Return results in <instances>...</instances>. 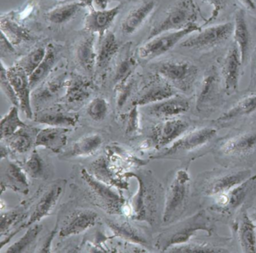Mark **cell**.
I'll list each match as a JSON object with an SVG mask.
<instances>
[{
  "instance_id": "cell-44",
  "label": "cell",
  "mask_w": 256,
  "mask_h": 253,
  "mask_svg": "<svg viewBox=\"0 0 256 253\" xmlns=\"http://www.w3.org/2000/svg\"><path fill=\"white\" fill-rule=\"evenodd\" d=\"M47 53V46H40L18 60L16 64L23 68L30 76L40 66Z\"/></svg>"
},
{
  "instance_id": "cell-42",
  "label": "cell",
  "mask_w": 256,
  "mask_h": 253,
  "mask_svg": "<svg viewBox=\"0 0 256 253\" xmlns=\"http://www.w3.org/2000/svg\"><path fill=\"white\" fill-rule=\"evenodd\" d=\"M26 126H28V125L22 120L19 116L18 107L16 106H12L8 113L4 115L1 120V124H0L1 140L8 138L14 134L18 130Z\"/></svg>"
},
{
  "instance_id": "cell-13",
  "label": "cell",
  "mask_w": 256,
  "mask_h": 253,
  "mask_svg": "<svg viewBox=\"0 0 256 253\" xmlns=\"http://www.w3.org/2000/svg\"><path fill=\"white\" fill-rule=\"evenodd\" d=\"M200 30L202 28L194 24L180 30L160 34L148 41L144 42L138 49V56L145 62L156 59L170 52L187 36Z\"/></svg>"
},
{
  "instance_id": "cell-32",
  "label": "cell",
  "mask_w": 256,
  "mask_h": 253,
  "mask_svg": "<svg viewBox=\"0 0 256 253\" xmlns=\"http://www.w3.org/2000/svg\"><path fill=\"white\" fill-rule=\"evenodd\" d=\"M88 0L67 1L54 7L46 14V20L53 26H64L72 22L88 6Z\"/></svg>"
},
{
  "instance_id": "cell-30",
  "label": "cell",
  "mask_w": 256,
  "mask_h": 253,
  "mask_svg": "<svg viewBox=\"0 0 256 253\" xmlns=\"http://www.w3.org/2000/svg\"><path fill=\"white\" fill-rule=\"evenodd\" d=\"M98 214L92 210H80L72 214L61 226L59 232L61 238H68L80 234L95 226Z\"/></svg>"
},
{
  "instance_id": "cell-23",
  "label": "cell",
  "mask_w": 256,
  "mask_h": 253,
  "mask_svg": "<svg viewBox=\"0 0 256 253\" xmlns=\"http://www.w3.org/2000/svg\"><path fill=\"white\" fill-rule=\"evenodd\" d=\"M92 0H88V7L90 12L84 19V28L86 32L98 34V38H102L108 32L110 26L114 23L122 12L124 2H121L110 10H95Z\"/></svg>"
},
{
  "instance_id": "cell-11",
  "label": "cell",
  "mask_w": 256,
  "mask_h": 253,
  "mask_svg": "<svg viewBox=\"0 0 256 253\" xmlns=\"http://www.w3.org/2000/svg\"><path fill=\"white\" fill-rule=\"evenodd\" d=\"M80 175L88 192L90 193L96 204L102 209L110 215L126 214V202L119 192V190L98 180L88 169L82 168Z\"/></svg>"
},
{
  "instance_id": "cell-33",
  "label": "cell",
  "mask_w": 256,
  "mask_h": 253,
  "mask_svg": "<svg viewBox=\"0 0 256 253\" xmlns=\"http://www.w3.org/2000/svg\"><path fill=\"white\" fill-rule=\"evenodd\" d=\"M70 130L66 127L48 126L40 130L35 148H43L55 154H62L68 140Z\"/></svg>"
},
{
  "instance_id": "cell-48",
  "label": "cell",
  "mask_w": 256,
  "mask_h": 253,
  "mask_svg": "<svg viewBox=\"0 0 256 253\" xmlns=\"http://www.w3.org/2000/svg\"><path fill=\"white\" fill-rule=\"evenodd\" d=\"M108 103L103 97H96L90 102L86 113L96 122L104 120L108 113Z\"/></svg>"
},
{
  "instance_id": "cell-51",
  "label": "cell",
  "mask_w": 256,
  "mask_h": 253,
  "mask_svg": "<svg viewBox=\"0 0 256 253\" xmlns=\"http://www.w3.org/2000/svg\"><path fill=\"white\" fill-rule=\"evenodd\" d=\"M137 106H132L131 109L126 116V133L128 136H136L140 131V114Z\"/></svg>"
},
{
  "instance_id": "cell-26",
  "label": "cell",
  "mask_w": 256,
  "mask_h": 253,
  "mask_svg": "<svg viewBox=\"0 0 256 253\" xmlns=\"http://www.w3.org/2000/svg\"><path fill=\"white\" fill-rule=\"evenodd\" d=\"M241 62L239 49L234 43L226 54L222 66V79L226 94L228 96L238 92Z\"/></svg>"
},
{
  "instance_id": "cell-12",
  "label": "cell",
  "mask_w": 256,
  "mask_h": 253,
  "mask_svg": "<svg viewBox=\"0 0 256 253\" xmlns=\"http://www.w3.org/2000/svg\"><path fill=\"white\" fill-rule=\"evenodd\" d=\"M132 4L124 12L118 24V32L122 36L132 37L150 23L160 0H132Z\"/></svg>"
},
{
  "instance_id": "cell-28",
  "label": "cell",
  "mask_w": 256,
  "mask_h": 253,
  "mask_svg": "<svg viewBox=\"0 0 256 253\" xmlns=\"http://www.w3.org/2000/svg\"><path fill=\"white\" fill-rule=\"evenodd\" d=\"M74 56L78 66L89 76L95 74L97 48L96 34L88 32L79 38L74 49Z\"/></svg>"
},
{
  "instance_id": "cell-1",
  "label": "cell",
  "mask_w": 256,
  "mask_h": 253,
  "mask_svg": "<svg viewBox=\"0 0 256 253\" xmlns=\"http://www.w3.org/2000/svg\"><path fill=\"white\" fill-rule=\"evenodd\" d=\"M190 166L181 163L168 174L164 188L163 226H170L202 209L196 197Z\"/></svg>"
},
{
  "instance_id": "cell-47",
  "label": "cell",
  "mask_w": 256,
  "mask_h": 253,
  "mask_svg": "<svg viewBox=\"0 0 256 253\" xmlns=\"http://www.w3.org/2000/svg\"><path fill=\"white\" fill-rule=\"evenodd\" d=\"M136 77L134 74L128 78L114 86L116 104L118 108H121L131 97L136 85Z\"/></svg>"
},
{
  "instance_id": "cell-24",
  "label": "cell",
  "mask_w": 256,
  "mask_h": 253,
  "mask_svg": "<svg viewBox=\"0 0 256 253\" xmlns=\"http://www.w3.org/2000/svg\"><path fill=\"white\" fill-rule=\"evenodd\" d=\"M7 76L12 84L20 103V108L26 118L34 119V112L31 103V89L30 76L17 64L7 68Z\"/></svg>"
},
{
  "instance_id": "cell-55",
  "label": "cell",
  "mask_w": 256,
  "mask_h": 253,
  "mask_svg": "<svg viewBox=\"0 0 256 253\" xmlns=\"http://www.w3.org/2000/svg\"><path fill=\"white\" fill-rule=\"evenodd\" d=\"M238 1L246 10H250V11L256 10V5H254L253 0H238Z\"/></svg>"
},
{
  "instance_id": "cell-40",
  "label": "cell",
  "mask_w": 256,
  "mask_h": 253,
  "mask_svg": "<svg viewBox=\"0 0 256 253\" xmlns=\"http://www.w3.org/2000/svg\"><path fill=\"white\" fill-rule=\"evenodd\" d=\"M0 28L1 32L6 36L14 46L36 40L32 32L10 16H2Z\"/></svg>"
},
{
  "instance_id": "cell-25",
  "label": "cell",
  "mask_w": 256,
  "mask_h": 253,
  "mask_svg": "<svg viewBox=\"0 0 256 253\" xmlns=\"http://www.w3.org/2000/svg\"><path fill=\"white\" fill-rule=\"evenodd\" d=\"M95 86L91 79L80 74H73L68 79L65 94L60 101L71 108L79 107L92 96Z\"/></svg>"
},
{
  "instance_id": "cell-8",
  "label": "cell",
  "mask_w": 256,
  "mask_h": 253,
  "mask_svg": "<svg viewBox=\"0 0 256 253\" xmlns=\"http://www.w3.org/2000/svg\"><path fill=\"white\" fill-rule=\"evenodd\" d=\"M252 176L250 169L222 166L200 172L194 178V187L202 209L206 200L230 191Z\"/></svg>"
},
{
  "instance_id": "cell-56",
  "label": "cell",
  "mask_w": 256,
  "mask_h": 253,
  "mask_svg": "<svg viewBox=\"0 0 256 253\" xmlns=\"http://www.w3.org/2000/svg\"><path fill=\"white\" fill-rule=\"evenodd\" d=\"M92 2L98 7V10H106L109 0H92Z\"/></svg>"
},
{
  "instance_id": "cell-60",
  "label": "cell",
  "mask_w": 256,
  "mask_h": 253,
  "mask_svg": "<svg viewBox=\"0 0 256 253\" xmlns=\"http://www.w3.org/2000/svg\"><path fill=\"white\" fill-rule=\"evenodd\" d=\"M120 1H121V2H125V1H130V0H120ZM132 1V0H131Z\"/></svg>"
},
{
  "instance_id": "cell-50",
  "label": "cell",
  "mask_w": 256,
  "mask_h": 253,
  "mask_svg": "<svg viewBox=\"0 0 256 253\" xmlns=\"http://www.w3.org/2000/svg\"><path fill=\"white\" fill-rule=\"evenodd\" d=\"M24 215L20 210H8L1 214V235L4 236L14 224L23 220Z\"/></svg>"
},
{
  "instance_id": "cell-57",
  "label": "cell",
  "mask_w": 256,
  "mask_h": 253,
  "mask_svg": "<svg viewBox=\"0 0 256 253\" xmlns=\"http://www.w3.org/2000/svg\"><path fill=\"white\" fill-rule=\"evenodd\" d=\"M250 90L256 91V68H254V72L252 73L251 84H250Z\"/></svg>"
},
{
  "instance_id": "cell-2",
  "label": "cell",
  "mask_w": 256,
  "mask_h": 253,
  "mask_svg": "<svg viewBox=\"0 0 256 253\" xmlns=\"http://www.w3.org/2000/svg\"><path fill=\"white\" fill-rule=\"evenodd\" d=\"M124 178H136L138 187L128 205V215L152 227L162 224L164 188L150 170L128 172Z\"/></svg>"
},
{
  "instance_id": "cell-53",
  "label": "cell",
  "mask_w": 256,
  "mask_h": 253,
  "mask_svg": "<svg viewBox=\"0 0 256 253\" xmlns=\"http://www.w3.org/2000/svg\"><path fill=\"white\" fill-rule=\"evenodd\" d=\"M202 2L206 4V5L210 6L212 8V14H211L210 18L209 20L206 22V24L210 23V22L214 20V19L216 18L217 16L220 14L222 8V0H202Z\"/></svg>"
},
{
  "instance_id": "cell-43",
  "label": "cell",
  "mask_w": 256,
  "mask_h": 253,
  "mask_svg": "<svg viewBox=\"0 0 256 253\" xmlns=\"http://www.w3.org/2000/svg\"><path fill=\"white\" fill-rule=\"evenodd\" d=\"M43 226L40 223H36L28 228L24 234L10 246L6 252H26L35 245L40 233L42 232Z\"/></svg>"
},
{
  "instance_id": "cell-37",
  "label": "cell",
  "mask_w": 256,
  "mask_h": 253,
  "mask_svg": "<svg viewBox=\"0 0 256 253\" xmlns=\"http://www.w3.org/2000/svg\"><path fill=\"white\" fill-rule=\"evenodd\" d=\"M108 162V160L106 157H100L90 164L89 172L98 180L118 190H125L128 188V182L124 180L120 179L114 173L113 168Z\"/></svg>"
},
{
  "instance_id": "cell-45",
  "label": "cell",
  "mask_w": 256,
  "mask_h": 253,
  "mask_svg": "<svg viewBox=\"0 0 256 253\" xmlns=\"http://www.w3.org/2000/svg\"><path fill=\"white\" fill-rule=\"evenodd\" d=\"M24 168L28 176L34 179L47 178V166L38 151L34 150L24 163Z\"/></svg>"
},
{
  "instance_id": "cell-14",
  "label": "cell",
  "mask_w": 256,
  "mask_h": 253,
  "mask_svg": "<svg viewBox=\"0 0 256 253\" xmlns=\"http://www.w3.org/2000/svg\"><path fill=\"white\" fill-rule=\"evenodd\" d=\"M198 125L188 116L172 118L160 121L152 127L151 134L148 139L149 146L155 148L156 151L168 148L176 142L184 134Z\"/></svg>"
},
{
  "instance_id": "cell-27",
  "label": "cell",
  "mask_w": 256,
  "mask_h": 253,
  "mask_svg": "<svg viewBox=\"0 0 256 253\" xmlns=\"http://www.w3.org/2000/svg\"><path fill=\"white\" fill-rule=\"evenodd\" d=\"M5 160L6 162L2 161V193L5 190H11L14 192L26 196L30 192V182L28 174L25 172L23 166L18 163L7 158H5Z\"/></svg>"
},
{
  "instance_id": "cell-54",
  "label": "cell",
  "mask_w": 256,
  "mask_h": 253,
  "mask_svg": "<svg viewBox=\"0 0 256 253\" xmlns=\"http://www.w3.org/2000/svg\"><path fill=\"white\" fill-rule=\"evenodd\" d=\"M58 223H56V226H55L54 228L53 229V230H52L49 236H48L46 240L44 241V244H43L42 246L41 250H40V252H49L52 251L50 250V246H52V240H53L55 236V234L58 233Z\"/></svg>"
},
{
  "instance_id": "cell-7",
  "label": "cell",
  "mask_w": 256,
  "mask_h": 253,
  "mask_svg": "<svg viewBox=\"0 0 256 253\" xmlns=\"http://www.w3.org/2000/svg\"><path fill=\"white\" fill-rule=\"evenodd\" d=\"M202 232L209 234H217V222L205 208L168 226L157 236L155 247L158 251L167 252L172 247L190 242Z\"/></svg>"
},
{
  "instance_id": "cell-5",
  "label": "cell",
  "mask_w": 256,
  "mask_h": 253,
  "mask_svg": "<svg viewBox=\"0 0 256 253\" xmlns=\"http://www.w3.org/2000/svg\"><path fill=\"white\" fill-rule=\"evenodd\" d=\"M256 198V175H254L230 191L206 200L204 208L217 223L229 226L240 212L252 206Z\"/></svg>"
},
{
  "instance_id": "cell-29",
  "label": "cell",
  "mask_w": 256,
  "mask_h": 253,
  "mask_svg": "<svg viewBox=\"0 0 256 253\" xmlns=\"http://www.w3.org/2000/svg\"><path fill=\"white\" fill-rule=\"evenodd\" d=\"M34 121L48 126L74 127L78 122L79 116L74 112L60 106L47 108L34 114Z\"/></svg>"
},
{
  "instance_id": "cell-39",
  "label": "cell",
  "mask_w": 256,
  "mask_h": 253,
  "mask_svg": "<svg viewBox=\"0 0 256 253\" xmlns=\"http://www.w3.org/2000/svg\"><path fill=\"white\" fill-rule=\"evenodd\" d=\"M233 36L234 43L239 49L241 62L244 65L246 62L250 53V34L245 12L242 10H238L235 14Z\"/></svg>"
},
{
  "instance_id": "cell-17",
  "label": "cell",
  "mask_w": 256,
  "mask_h": 253,
  "mask_svg": "<svg viewBox=\"0 0 256 253\" xmlns=\"http://www.w3.org/2000/svg\"><path fill=\"white\" fill-rule=\"evenodd\" d=\"M168 252H239L232 236L217 234L196 235L190 242L172 247Z\"/></svg>"
},
{
  "instance_id": "cell-31",
  "label": "cell",
  "mask_w": 256,
  "mask_h": 253,
  "mask_svg": "<svg viewBox=\"0 0 256 253\" xmlns=\"http://www.w3.org/2000/svg\"><path fill=\"white\" fill-rule=\"evenodd\" d=\"M119 42L114 32L108 31L98 38L95 74H102L115 60L119 54Z\"/></svg>"
},
{
  "instance_id": "cell-22",
  "label": "cell",
  "mask_w": 256,
  "mask_h": 253,
  "mask_svg": "<svg viewBox=\"0 0 256 253\" xmlns=\"http://www.w3.org/2000/svg\"><path fill=\"white\" fill-rule=\"evenodd\" d=\"M239 252H256V228L248 210L240 212L228 226Z\"/></svg>"
},
{
  "instance_id": "cell-16",
  "label": "cell",
  "mask_w": 256,
  "mask_h": 253,
  "mask_svg": "<svg viewBox=\"0 0 256 253\" xmlns=\"http://www.w3.org/2000/svg\"><path fill=\"white\" fill-rule=\"evenodd\" d=\"M70 76L64 67L58 66L53 72L36 88L32 91L31 103L34 110L37 112L46 108V106L65 94Z\"/></svg>"
},
{
  "instance_id": "cell-4",
  "label": "cell",
  "mask_w": 256,
  "mask_h": 253,
  "mask_svg": "<svg viewBox=\"0 0 256 253\" xmlns=\"http://www.w3.org/2000/svg\"><path fill=\"white\" fill-rule=\"evenodd\" d=\"M218 128L214 122L198 125L168 148L151 156L152 160H174L182 164L192 162L212 152L218 137Z\"/></svg>"
},
{
  "instance_id": "cell-19",
  "label": "cell",
  "mask_w": 256,
  "mask_h": 253,
  "mask_svg": "<svg viewBox=\"0 0 256 253\" xmlns=\"http://www.w3.org/2000/svg\"><path fill=\"white\" fill-rule=\"evenodd\" d=\"M144 108L148 116L162 121L188 116L193 112V100L192 97L178 94L167 100Z\"/></svg>"
},
{
  "instance_id": "cell-58",
  "label": "cell",
  "mask_w": 256,
  "mask_h": 253,
  "mask_svg": "<svg viewBox=\"0 0 256 253\" xmlns=\"http://www.w3.org/2000/svg\"><path fill=\"white\" fill-rule=\"evenodd\" d=\"M252 220L254 222V224H256V208L254 209V212H253L252 215L251 216Z\"/></svg>"
},
{
  "instance_id": "cell-3",
  "label": "cell",
  "mask_w": 256,
  "mask_h": 253,
  "mask_svg": "<svg viewBox=\"0 0 256 253\" xmlns=\"http://www.w3.org/2000/svg\"><path fill=\"white\" fill-rule=\"evenodd\" d=\"M211 154L222 167L252 168L256 164V124L242 125L218 138Z\"/></svg>"
},
{
  "instance_id": "cell-35",
  "label": "cell",
  "mask_w": 256,
  "mask_h": 253,
  "mask_svg": "<svg viewBox=\"0 0 256 253\" xmlns=\"http://www.w3.org/2000/svg\"><path fill=\"white\" fill-rule=\"evenodd\" d=\"M102 144V137L100 134H88L74 142L66 152L61 154L60 158L72 160L90 156L101 148Z\"/></svg>"
},
{
  "instance_id": "cell-21",
  "label": "cell",
  "mask_w": 256,
  "mask_h": 253,
  "mask_svg": "<svg viewBox=\"0 0 256 253\" xmlns=\"http://www.w3.org/2000/svg\"><path fill=\"white\" fill-rule=\"evenodd\" d=\"M178 94L180 92L172 84L158 73L154 72L148 78V82L140 92L138 94L137 96L133 100L132 106L144 107L160 102Z\"/></svg>"
},
{
  "instance_id": "cell-9",
  "label": "cell",
  "mask_w": 256,
  "mask_h": 253,
  "mask_svg": "<svg viewBox=\"0 0 256 253\" xmlns=\"http://www.w3.org/2000/svg\"><path fill=\"white\" fill-rule=\"evenodd\" d=\"M152 68L180 94L188 96L194 94L199 72L198 68L193 62L184 60H166L154 64Z\"/></svg>"
},
{
  "instance_id": "cell-52",
  "label": "cell",
  "mask_w": 256,
  "mask_h": 253,
  "mask_svg": "<svg viewBox=\"0 0 256 253\" xmlns=\"http://www.w3.org/2000/svg\"><path fill=\"white\" fill-rule=\"evenodd\" d=\"M16 54L14 46L10 42V40L1 32V56H10Z\"/></svg>"
},
{
  "instance_id": "cell-38",
  "label": "cell",
  "mask_w": 256,
  "mask_h": 253,
  "mask_svg": "<svg viewBox=\"0 0 256 253\" xmlns=\"http://www.w3.org/2000/svg\"><path fill=\"white\" fill-rule=\"evenodd\" d=\"M106 224L114 234V236L120 238L130 244L144 247L149 246L150 241L146 235L130 222L108 220Z\"/></svg>"
},
{
  "instance_id": "cell-46",
  "label": "cell",
  "mask_w": 256,
  "mask_h": 253,
  "mask_svg": "<svg viewBox=\"0 0 256 253\" xmlns=\"http://www.w3.org/2000/svg\"><path fill=\"white\" fill-rule=\"evenodd\" d=\"M108 156L110 158V162H121V164L128 167H140L148 164V160H142L132 155L130 152L118 146L108 148Z\"/></svg>"
},
{
  "instance_id": "cell-49",
  "label": "cell",
  "mask_w": 256,
  "mask_h": 253,
  "mask_svg": "<svg viewBox=\"0 0 256 253\" xmlns=\"http://www.w3.org/2000/svg\"><path fill=\"white\" fill-rule=\"evenodd\" d=\"M1 76H0V86L4 95L6 97L7 100L12 104V106L20 107V103L18 98L16 90L13 88L12 84L10 82L7 76V68L4 65V61H1Z\"/></svg>"
},
{
  "instance_id": "cell-6",
  "label": "cell",
  "mask_w": 256,
  "mask_h": 253,
  "mask_svg": "<svg viewBox=\"0 0 256 253\" xmlns=\"http://www.w3.org/2000/svg\"><path fill=\"white\" fill-rule=\"evenodd\" d=\"M198 16L194 0H160L144 42L160 34L180 30L194 24Z\"/></svg>"
},
{
  "instance_id": "cell-20",
  "label": "cell",
  "mask_w": 256,
  "mask_h": 253,
  "mask_svg": "<svg viewBox=\"0 0 256 253\" xmlns=\"http://www.w3.org/2000/svg\"><path fill=\"white\" fill-rule=\"evenodd\" d=\"M66 185V180H58L50 184L37 200L29 218L20 226L16 232L18 233L22 229L28 228L32 224L38 223L46 217L49 216L62 198Z\"/></svg>"
},
{
  "instance_id": "cell-41",
  "label": "cell",
  "mask_w": 256,
  "mask_h": 253,
  "mask_svg": "<svg viewBox=\"0 0 256 253\" xmlns=\"http://www.w3.org/2000/svg\"><path fill=\"white\" fill-rule=\"evenodd\" d=\"M38 132V130L28 126L18 130L14 134L4 140L10 150L17 154H25L29 152L32 146H35Z\"/></svg>"
},
{
  "instance_id": "cell-15",
  "label": "cell",
  "mask_w": 256,
  "mask_h": 253,
  "mask_svg": "<svg viewBox=\"0 0 256 253\" xmlns=\"http://www.w3.org/2000/svg\"><path fill=\"white\" fill-rule=\"evenodd\" d=\"M256 118V92L242 94L229 103L221 114L212 121L218 128L245 125Z\"/></svg>"
},
{
  "instance_id": "cell-36",
  "label": "cell",
  "mask_w": 256,
  "mask_h": 253,
  "mask_svg": "<svg viewBox=\"0 0 256 253\" xmlns=\"http://www.w3.org/2000/svg\"><path fill=\"white\" fill-rule=\"evenodd\" d=\"M114 61L113 82L115 86L136 72L137 60L134 52L132 50V44L130 43H128L125 48L120 50Z\"/></svg>"
},
{
  "instance_id": "cell-34",
  "label": "cell",
  "mask_w": 256,
  "mask_h": 253,
  "mask_svg": "<svg viewBox=\"0 0 256 253\" xmlns=\"http://www.w3.org/2000/svg\"><path fill=\"white\" fill-rule=\"evenodd\" d=\"M62 50L56 44H49L47 46V53L42 62L35 72L30 76V82L32 91L41 84L58 66L60 62Z\"/></svg>"
},
{
  "instance_id": "cell-59",
  "label": "cell",
  "mask_w": 256,
  "mask_h": 253,
  "mask_svg": "<svg viewBox=\"0 0 256 253\" xmlns=\"http://www.w3.org/2000/svg\"><path fill=\"white\" fill-rule=\"evenodd\" d=\"M55 1H58V2H60V4H62V2H65L66 0H55Z\"/></svg>"
},
{
  "instance_id": "cell-10",
  "label": "cell",
  "mask_w": 256,
  "mask_h": 253,
  "mask_svg": "<svg viewBox=\"0 0 256 253\" xmlns=\"http://www.w3.org/2000/svg\"><path fill=\"white\" fill-rule=\"evenodd\" d=\"M226 95L222 83L215 72H208L196 85L193 112L200 118H208L224 106Z\"/></svg>"
},
{
  "instance_id": "cell-18",
  "label": "cell",
  "mask_w": 256,
  "mask_h": 253,
  "mask_svg": "<svg viewBox=\"0 0 256 253\" xmlns=\"http://www.w3.org/2000/svg\"><path fill=\"white\" fill-rule=\"evenodd\" d=\"M234 24H221L208 26L192 34L181 42L180 46L190 50H202L214 48L226 42L233 35Z\"/></svg>"
}]
</instances>
